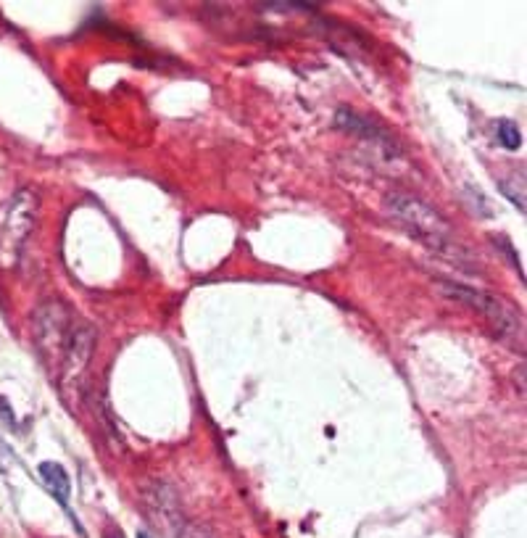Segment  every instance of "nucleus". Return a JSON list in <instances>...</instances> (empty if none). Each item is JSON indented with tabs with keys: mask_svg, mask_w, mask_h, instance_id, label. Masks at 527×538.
Masks as SVG:
<instances>
[{
	"mask_svg": "<svg viewBox=\"0 0 527 538\" xmlns=\"http://www.w3.org/2000/svg\"><path fill=\"white\" fill-rule=\"evenodd\" d=\"M438 291H441L446 299L459 301V304L470 306V309H475V312L483 314L485 320L491 322L496 333H501V335L520 333V320H517V314H514L512 309L504 304V301H499L496 296H491V293L477 291V288H470V285L446 283V280H441V283H438Z\"/></svg>",
	"mask_w": 527,
	"mask_h": 538,
	"instance_id": "3",
	"label": "nucleus"
},
{
	"mask_svg": "<svg viewBox=\"0 0 527 538\" xmlns=\"http://www.w3.org/2000/svg\"><path fill=\"white\" fill-rule=\"evenodd\" d=\"M40 478H43L45 488L56 496V502L61 507L69 504V496H72V480L66 475V470L58 462H43L40 465Z\"/></svg>",
	"mask_w": 527,
	"mask_h": 538,
	"instance_id": "8",
	"label": "nucleus"
},
{
	"mask_svg": "<svg viewBox=\"0 0 527 538\" xmlns=\"http://www.w3.org/2000/svg\"><path fill=\"white\" fill-rule=\"evenodd\" d=\"M385 209L422 246L433 248L435 254L446 256L454 264H470V256L456 243L454 230L446 217L430 204H425L422 198L412 196V193H390L385 198Z\"/></svg>",
	"mask_w": 527,
	"mask_h": 538,
	"instance_id": "1",
	"label": "nucleus"
},
{
	"mask_svg": "<svg viewBox=\"0 0 527 538\" xmlns=\"http://www.w3.org/2000/svg\"><path fill=\"white\" fill-rule=\"evenodd\" d=\"M138 538H151V536H148V533H138Z\"/></svg>",
	"mask_w": 527,
	"mask_h": 538,
	"instance_id": "14",
	"label": "nucleus"
},
{
	"mask_svg": "<svg viewBox=\"0 0 527 538\" xmlns=\"http://www.w3.org/2000/svg\"><path fill=\"white\" fill-rule=\"evenodd\" d=\"M145 509H148L151 523L156 525V531L167 533L169 538H177L185 523H182L180 496L169 483H153L145 491Z\"/></svg>",
	"mask_w": 527,
	"mask_h": 538,
	"instance_id": "6",
	"label": "nucleus"
},
{
	"mask_svg": "<svg viewBox=\"0 0 527 538\" xmlns=\"http://www.w3.org/2000/svg\"><path fill=\"white\" fill-rule=\"evenodd\" d=\"M177 538H217V533L211 531L206 523H185Z\"/></svg>",
	"mask_w": 527,
	"mask_h": 538,
	"instance_id": "10",
	"label": "nucleus"
},
{
	"mask_svg": "<svg viewBox=\"0 0 527 538\" xmlns=\"http://www.w3.org/2000/svg\"><path fill=\"white\" fill-rule=\"evenodd\" d=\"M37 196L32 190H19L0 214V264L14 267L22 246L35 227Z\"/></svg>",
	"mask_w": 527,
	"mask_h": 538,
	"instance_id": "2",
	"label": "nucleus"
},
{
	"mask_svg": "<svg viewBox=\"0 0 527 538\" xmlns=\"http://www.w3.org/2000/svg\"><path fill=\"white\" fill-rule=\"evenodd\" d=\"M95 349V330L90 325H72L69 341H66L64 357H61V388L64 393H77L85 378V367L90 364Z\"/></svg>",
	"mask_w": 527,
	"mask_h": 538,
	"instance_id": "5",
	"label": "nucleus"
},
{
	"mask_svg": "<svg viewBox=\"0 0 527 538\" xmlns=\"http://www.w3.org/2000/svg\"><path fill=\"white\" fill-rule=\"evenodd\" d=\"M72 317L66 312V306L61 301H48L35 312V341L37 349L43 351V357L48 362H58L64 357L66 341L72 333Z\"/></svg>",
	"mask_w": 527,
	"mask_h": 538,
	"instance_id": "4",
	"label": "nucleus"
},
{
	"mask_svg": "<svg viewBox=\"0 0 527 538\" xmlns=\"http://www.w3.org/2000/svg\"><path fill=\"white\" fill-rule=\"evenodd\" d=\"M499 143L506 151H517L522 146V132L520 127L509 119H501L499 122Z\"/></svg>",
	"mask_w": 527,
	"mask_h": 538,
	"instance_id": "9",
	"label": "nucleus"
},
{
	"mask_svg": "<svg viewBox=\"0 0 527 538\" xmlns=\"http://www.w3.org/2000/svg\"><path fill=\"white\" fill-rule=\"evenodd\" d=\"M109 538H122V533H119V531H116V533H114V536H109Z\"/></svg>",
	"mask_w": 527,
	"mask_h": 538,
	"instance_id": "15",
	"label": "nucleus"
},
{
	"mask_svg": "<svg viewBox=\"0 0 527 538\" xmlns=\"http://www.w3.org/2000/svg\"><path fill=\"white\" fill-rule=\"evenodd\" d=\"M0 420L6 422V425H14V409L8 407L3 399H0Z\"/></svg>",
	"mask_w": 527,
	"mask_h": 538,
	"instance_id": "13",
	"label": "nucleus"
},
{
	"mask_svg": "<svg viewBox=\"0 0 527 538\" xmlns=\"http://www.w3.org/2000/svg\"><path fill=\"white\" fill-rule=\"evenodd\" d=\"M19 462H16V454L14 449L6 444V441H0V473H8L11 467H16Z\"/></svg>",
	"mask_w": 527,
	"mask_h": 538,
	"instance_id": "11",
	"label": "nucleus"
},
{
	"mask_svg": "<svg viewBox=\"0 0 527 538\" xmlns=\"http://www.w3.org/2000/svg\"><path fill=\"white\" fill-rule=\"evenodd\" d=\"M335 124H338L340 130L354 132V135H359V138H364V140H372V143L383 148V151H388V153L398 151L396 140H393L390 132H385L380 124L372 122L369 117H361V114H356V111L340 109L338 114H335Z\"/></svg>",
	"mask_w": 527,
	"mask_h": 538,
	"instance_id": "7",
	"label": "nucleus"
},
{
	"mask_svg": "<svg viewBox=\"0 0 527 538\" xmlns=\"http://www.w3.org/2000/svg\"><path fill=\"white\" fill-rule=\"evenodd\" d=\"M261 8H272V11H280V14H285V11H311V8H317L314 3H264Z\"/></svg>",
	"mask_w": 527,
	"mask_h": 538,
	"instance_id": "12",
	"label": "nucleus"
}]
</instances>
